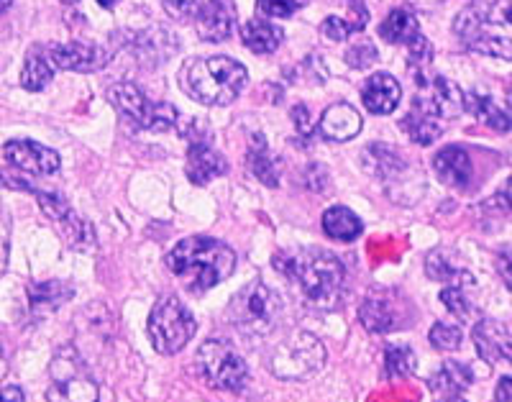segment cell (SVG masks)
I'll list each match as a JSON object with an SVG mask.
<instances>
[{"label": "cell", "mask_w": 512, "mask_h": 402, "mask_svg": "<svg viewBox=\"0 0 512 402\" xmlns=\"http://www.w3.org/2000/svg\"><path fill=\"white\" fill-rule=\"evenodd\" d=\"M164 11L195 26L203 41H226L236 29V11L228 0H164Z\"/></svg>", "instance_id": "cell-8"}, {"label": "cell", "mask_w": 512, "mask_h": 402, "mask_svg": "<svg viewBox=\"0 0 512 402\" xmlns=\"http://www.w3.org/2000/svg\"><path fill=\"white\" fill-rule=\"evenodd\" d=\"M374 62H377V47L369 39H359L346 52V65L354 67V70H367Z\"/></svg>", "instance_id": "cell-33"}, {"label": "cell", "mask_w": 512, "mask_h": 402, "mask_svg": "<svg viewBox=\"0 0 512 402\" xmlns=\"http://www.w3.org/2000/svg\"><path fill=\"white\" fill-rule=\"evenodd\" d=\"M323 231H326L328 239L333 241H356L364 231V223L356 216L354 210L346 208V205H333L323 213Z\"/></svg>", "instance_id": "cell-24"}, {"label": "cell", "mask_w": 512, "mask_h": 402, "mask_svg": "<svg viewBox=\"0 0 512 402\" xmlns=\"http://www.w3.org/2000/svg\"><path fill=\"white\" fill-rule=\"evenodd\" d=\"M72 298H75V290H72L67 282L52 280V282H31L29 285V303L36 315L54 313V310H59L67 300Z\"/></svg>", "instance_id": "cell-22"}, {"label": "cell", "mask_w": 512, "mask_h": 402, "mask_svg": "<svg viewBox=\"0 0 512 402\" xmlns=\"http://www.w3.org/2000/svg\"><path fill=\"white\" fill-rule=\"evenodd\" d=\"M187 177L192 185H208L213 177H221L228 172V162L221 152H216L205 139H192L187 149Z\"/></svg>", "instance_id": "cell-16"}, {"label": "cell", "mask_w": 512, "mask_h": 402, "mask_svg": "<svg viewBox=\"0 0 512 402\" xmlns=\"http://www.w3.org/2000/svg\"><path fill=\"white\" fill-rule=\"evenodd\" d=\"M8 374V359H6V351H3V344H0V379Z\"/></svg>", "instance_id": "cell-43"}, {"label": "cell", "mask_w": 512, "mask_h": 402, "mask_svg": "<svg viewBox=\"0 0 512 402\" xmlns=\"http://www.w3.org/2000/svg\"><path fill=\"white\" fill-rule=\"evenodd\" d=\"M410 3H415V6L420 8H433L436 3H441V0H410Z\"/></svg>", "instance_id": "cell-44"}, {"label": "cell", "mask_w": 512, "mask_h": 402, "mask_svg": "<svg viewBox=\"0 0 512 402\" xmlns=\"http://www.w3.org/2000/svg\"><path fill=\"white\" fill-rule=\"evenodd\" d=\"M180 85L205 105H228L246 85V67L231 57L190 59L180 72Z\"/></svg>", "instance_id": "cell-3"}, {"label": "cell", "mask_w": 512, "mask_h": 402, "mask_svg": "<svg viewBox=\"0 0 512 402\" xmlns=\"http://www.w3.org/2000/svg\"><path fill=\"white\" fill-rule=\"evenodd\" d=\"M418 359L415 351L405 344H392L384 349V377L387 379H405L415 372Z\"/></svg>", "instance_id": "cell-31"}, {"label": "cell", "mask_w": 512, "mask_h": 402, "mask_svg": "<svg viewBox=\"0 0 512 402\" xmlns=\"http://www.w3.org/2000/svg\"><path fill=\"white\" fill-rule=\"evenodd\" d=\"M361 326L369 333H392L397 328H408L410 308L402 303L397 290H372L359 308Z\"/></svg>", "instance_id": "cell-12"}, {"label": "cell", "mask_w": 512, "mask_h": 402, "mask_svg": "<svg viewBox=\"0 0 512 402\" xmlns=\"http://www.w3.org/2000/svg\"><path fill=\"white\" fill-rule=\"evenodd\" d=\"M292 121H295V129L300 131V136H303V139H310V136H313V131H315L313 118H310V113L305 105H295V108H292Z\"/></svg>", "instance_id": "cell-38"}, {"label": "cell", "mask_w": 512, "mask_h": 402, "mask_svg": "<svg viewBox=\"0 0 512 402\" xmlns=\"http://www.w3.org/2000/svg\"><path fill=\"white\" fill-rule=\"evenodd\" d=\"M466 111L474 113L484 126H489L492 131H500V134H507L512 129V116L497 105L495 100L489 98V95H479V93H469L466 95Z\"/></svg>", "instance_id": "cell-28"}, {"label": "cell", "mask_w": 512, "mask_h": 402, "mask_svg": "<svg viewBox=\"0 0 512 402\" xmlns=\"http://www.w3.org/2000/svg\"><path fill=\"white\" fill-rule=\"evenodd\" d=\"M446 402H466V400H461V397H448Z\"/></svg>", "instance_id": "cell-47"}, {"label": "cell", "mask_w": 512, "mask_h": 402, "mask_svg": "<svg viewBox=\"0 0 512 402\" xmlns=\"http://www.w3.org/2000/svg\"><path fill=\"white\" fill-rule=\"evenodd\" d=\"M98 3H100V6H103V8H113V6H116V3H118V0H98Z\"/></svg>", "instance_id": "cell-46"}, {"label": "cell", "mask_w": 512, "mask_h": 402, "mask_svg": "<svg viewBox=\"0 0 512 402\" xmlns=\"http://www.w3.org/2000/svg\"><path fill=\"white\" fill-rule=\"evenodd\" d=\"M441 303L446 305L448 313H454L456 318H466V315L472 313V303L466 300L461 287H446V290H441Z\"/></svg>", "instance_id": "cell-35"}, {"label": "cell", "mask_w": 512, "mask_h": 402, "mask_svg": "<svg viewBox=\"0 0 512 402\" xmlns=\"http://www.w3.org/2000/svg\"><path fill=\"white\" fill-rule=\"evenodd\" d=\"M8 254H11V216L0 203V277L8 267Z\"/></svg>", "instance_id": "cell-37"}, {"label": "cell", "mask_w": 512, "mask_h": 402, "mask_svg": "<svg viewBox=\"0 0 512 402\" xmlns=\"http://www.w3.org/2000/svg\"><path fill=\"white\" fill-rule=\"evenodd\" d=\"M195 364L205 382L218 390H244L249 382V367H246L244 356L236 351L228 338H208L198 349Z\"/></svg>", "instance_id": "cell-10"}, {"label": "cell", "mask_w": 512, "mask_h": 402, "mask_svg": "<svg viewBox=\"0 0 512 402\" xmlns=\"http://www.w3.org/2000/svg\"><path fill=\"white\" fill-rule=\"evenodd\" d=\"M49 62L59 70L72 72H95L108 65V52L98 44H85V41H67V44H49L44 47Z\"/></svg>", "instance_id": "cell-14"}, {"label": "cell", "mask_w": 512, "mask_h": 402, "mask_svg": "<svg viewBox=\"0 0 512 402\" xmlns=\"http://www.w3.org/2000/svg\"><path fill=\"white\" fill-rule=\"evenodd\" d=\"M433 167H436V175L441 177V182L451 187H466L474 172L472 159L461 146H443L433 159Z\"/></svg>", "instance_id": "cell-20"}, {"label": "cell", "mask_w": 512, "mask_h": 402, "mask_svg": "<svg viewBox=\"0 0 512 402\" xmlns=\"http://www.w3.org/2000/svg\"><path fill=\"white\" fill-rule=\"evenodd\" d=\"M0 402H24V390L18 385H8L0 390Z\"/></svg>", "instance_id": "cell-41"}, {"label": "cell", "mask_w": 512, "mask_h": 402, "mask_svg": "<svg viewBox=\"0 0 512 402\" xmlns=\"http://www.w3.org/2000/svg\"><path fill=\"white\" fill-rule=\"evenodd\" d=\"M454 31L461 36L464 47L472 49V52L495 59H512V39L510 36H500L495 31H489L482 0L472 3V6L464 8L456 16Z\"/></svg>", "instance_id": "cell-11"}, {"label": "cell", "mask_w": 512, "mask_h": 402, "mask_svg": "<svg viewBox=\"0 0 512 402\" xmlns=\"http://www.w3.org/2000/svg\"><path fill=\"white\" fill-rule=\"evenodd\" d=\"M280 315V298L264 282H249L244 290L236 292V298L231 300V308H228V318L246 338L269 336L280 323Z\"/></svg>", "instance_id": "cell-5"}, {"label": "cell", "mask_w": 512, "mask_h": 402, "mask_svg": "<svg viewBox=\"0 0 512 402\" xmlns=\"http://www.w3.org/2000/svg\"><path fill=\"white\" fill-rule=\"evenodd\" d=\"M425 272H428V277H431V280L443 282V285L459 287V282L474 285L472 274L466 272L459 262H454V259H451V254L443 249H436L428 254V259H425Z\"/></svg>", "instance_id": "cell-27"}, {"label": "cell", "mask_w": 512, "mask_h": 402, "mask_svg": "<svg viewBox=\"0 0 512 402\" xmlns=\"http://www.w3.org/2000/svg\"><path fill=\"white\" fill-rule=\"evenodd\" d=\"M52 77L54 65L49 62L47 54H41L39 49L29 52L24 70H21V85H24L26 90H31V93H39V90H44L49 82H52Z\"/></svg>", "instance_id": "cell-30"}, {"label": "cell", "mask_w": 512, "mask_h": 402, "mask_svg": "<svg viewBox=\"0 0 512 402\" xmlns=\"http://www.w3.org/2000/svg\"><path fill=\"white\" fill-rule=\"evenodd\" d=\"M195 331H198L195 315L175 295H164L149 315V338H152L154 349L164 356L185 349L195 338Z\"/></svg>", "instance_id": "cell-7"}, {"label": "cell", "mask_w": 512, "mask_h": 402, "mask_svg": "<svg viewBox=\"0 0 512 402\" xmlns=\"http://www.w3.org/2000/svg\"><path fill=\"white\" fill-rule=\"evenodd\" d=\"M402 131L420 146H431L443 134V116L428 95H415L408 116L400 121Z\"/></svg>", "instance_id": "cell-15"}, {"label": "cell", "mask_w": 512, "mask_h": 402, "mask_svg": "<svg viewBox=\"0 0 512 402\" xmlns=\"http://www.w3.org/2000/svg\"><path fill=\"white\" fill-rule=\"evenodd\" d=\"M108 100L121 116L134 123L136 129L172 131L180 126V111L169 103H154L146 98L134 82H116L108 90Z\"/></svg>", "instance_id": "cell-9"}, {"label": "cell", "mask_w": 512, "mask_h": 402, "mask_svg": "<svg viewBox=\"0 0 512 402\" xmlns=\"http://www.w3.org/2000/svg\"><path fill=\"white\" fill-rule=\"evenodd\" d=\"M246 162H249L251 175L259 182H264L267 187L280 185V159H274L269 152L267 139L262 134L251 136L249 154H246Z\"/></svg>", "instance_id": "cell-21"}, {"label": "cell", "mask_w": 512, "mask_h": 402, "mask_svg": "<svg viewBox=\"0 0 512 402\" xmlns=\"http://www.w3.org/2000/svg\"><path fill=\"white\" fill-rule=\"evenodd\" d=\"M64 3H77V0H64Z\"/></svg>", "instance_id": "cell-48"}, {"label": "cell", "mask_w": 512, "mask_h": 402, "mask_svg": "<svg viewBox=\"0 0 512 402\" xmlns=\"http://www.w3.org/2000/svg\"><path fill=\"white\" fill-rule=\"evenodd\" d=\"M500 200H502V203H505V210H512V177H510V180H507L505 190H502V193H500Z\"/></svg>", "instance_id": "cell-42"}, {"label": "cell", "mask_w": 512, "mask_h": 402, "mask_svg": "<svg viewBox=\"0 0 512 402\" xmlns=\"http://www.w3.org/2000/svg\"><path fill=\"white\" fill-rule=\"evenodd\" d=\"M379 36L390 44H405V47H413L415 41L420 39V24L418 18L413 16L405 8H395V11L387 13L382 24H379Z\"/></svg>", "instance_id": "cell-23"}, {"label": "cell", "mask_w": 512, "mask_h": 402, "mask_svg": "<svg viewBox=\"0 0 512 402\" xmlns=\"http://www.w3.org/2000/svg\"><path fill=\"white\" fill-rule=\"evenodd\" d=\"M402 88L400 82L390 75V72H377V75L369 77L361 88V100H364V108L374 116H390L400 105Z\"/></svg>", "instance_id": "cell-17"}, {"label": "cell", "mask_w": 512, "mask_h": 402, "mask_svg": "<svg viewBox=\"0 0 512 402\" xmlns=\"http://www.w3.org/2000/svg\"><path fill=\"white\" fill-rule=\"evenodd\" d=\"M47 402H100L93 369L75 346H62L49 364Z\"/></svg>", "instance_id": "cell-4"}, {"label": "cell", "mask_w": 512, "mask_h": 402, "mask_svg": "<svg viewBox=\"0 0 512 402\" xmlns=\"http://www.w3.org/2000/svg\"><path fill=\"white\" fill-rule=\"evenodd\" d=\"M274 269L295 282L313 308L336 310L344 300L346 269L344 262L326 249H297L274 257Z\"/></svg>", "instance_id": "cell-1"}, {"label": "cell", "mask_w": 512, "mask_h": 402, "mask_svg": "<svg viewBox=\"0 0 512 402\" xmlns=\"http://www.w3.org/2000/svg\"><path fill=\"white\" fill-rule=\"evenodd\" d=\"M482 8L489 26H495V24L512 26V0H492V3L482 0Z\"/></svg>", "instance_id": "cell-36"}, {"label": "cell", "mask_w": 512, "mask_h": 402, "mask_svg": "<svg viewBox=\"0 0 512 402\" xmlns=\"http://www.w3.org/2000/svg\"><path fill=\"white\" fill-rule=\"evenodd\" d=\"M474 344L487 362L512 364V333L495 321H479L474 326Z\"/></svg>", "instance_id": "cell-19"}, {"label": "cell", "mask_w": 512, "mask_h": 402, "mask_svg": "<svg viewBox=\"0 0 512 402\" xmlns=\"http://www.w3.org/2000/svg\"><path fill=\"white\" fill-rule=\"evenodd\" d=\"M241 39H244L246 49L254 54H272L274 49L282 44V29L280 26L269 24L264 18H256L241 29Z\"/></svg>", "instance_id": "cell-29"}, {"label": "cell", "mask_w": 512, "mask_h": 402, "mask_svg": "<svg viewBox=\"0 0 512 402\" xmlns=\"http://www.w3.org/2000/svg\"><path fill=\"white\" fill-rule=\"evenodd\" d=\"M13 6V0H0V13H6Z\"/></svg>", "instance_id": "cell-45"}, {"label": "cell", "mask_w": 512, "mask_h": 402, "mask_svg": "<svg viewBox=\"0 0 512 402\" xmlns=\"http://www.w3.org/2000/svg\"><path fill=\"white\" fill-rule=\"evenodd\" d=\"M495 402H512V377H502L497 385Z\"/></svg>", "instance_id": "cell-40"}, {"label": "cell", "mask_w": 512, "mask_h": 402, "mask_svg": "<svg viewBox=\"0 0 512 402\" xmlns=\"http://www.w3.org/2000/svg\"><path fill=\"white\" fill-rule=\"evenodd\" d=\"M474 374L466 364L446 362L436 374L431 377V390L433 395L441 397H459L461 392H466L472 387Z\"/></svg>", "instance_id": "cell-25"}, {"label": "cell", "mask_w": 512, "mask_h": 402, "mask_svg": "<svg viewBox=\"0 0 512 402\" xmlns=\"http://www.w3.org/2000/svg\"><path fill=\"white\" fill-rule=\"evenodd\" d=\"M269 372L280 379H308L326 364V346L308 331H290L267 356Z\"/></svg>", "instance_id": "cell-6"}, {"label": "cell", "mask_w": 512, "mask_h": 402, "mask_svg": "<svg viewBox=\"0 0 512 402\" xmlns=\"http://www.w3.org/2000/svg\"><path fill=\"white\" fill-rule=\"evenodd\" d=\"M428 338H431L433 349L456 351L461 346V341H464V333H461L459 326H451V323H436L431 328V333H428Z\"/></svg>", "instance_id": "cell-32"}, {"label": "cell", "mask_w": 512, "mask_h": 402, "mask_svg": "<svg viewBox=\"0 0 512 402\" xmlns=\"http://www.w3.org/2000/svg\"><path fill=\"white\" fill-rule=\"evenodd\" d=\"M167 269L190 292H205L221 285L236 269V251L210 236H190L167 254Z\"/></svg>", "instance_id": "cell-2"}, {"label": "cell", "mask_w": 512, "mask_h": 402, "mask_svg": "<svg viewBox=\"0 0 512 402\" xmlns=\"http://www.w3.org/2000/svg\"><path fill=\"white\" fill-rule=\"evenodd\" d=\"M3 157L8 164L26 175H54L59 169V154L49 146L39 144L31 139H13L3 146Z\"/></svg>", "instance_id": "cell-13"}, {"label": "cell", "mask_w": 512, "mask_h": 402, "mask_svg": "<svg viewBox=\"0 0 512 402\" xmlns=\"http://www.w3.org/2000/svg\"><path fill=\"white\" fill-rule=\"evenodd\" d=\"M308 0H256V8L259 13H264L267 18H290L292 13H297L305 6Z\"/></svg>", "instance_id": "cell-34"}, {"label": "cell", "mask_w": 512, "mask_h": 402, "mask_svg": "<svg viewBox=\"0 0 512 402\" xmlns=\"http://www.w3.org/2000/svg\"><path fill=\"white\" fill-rule=\"evenodd\" d=\"M423 90H428L425 95L433 100V105H436L443 118L459 116L466 108V95L456 88L454 82L446 80V77H433V82H425Z\"/></svg>", "instance_id": "cell-26"}, {"label": "cell", "mask_w": 512, "mask_h": 402, "mask_svg": "<svg viewBox=\"0 0 512 402\" xmlns=\"http://www.w3.org/2000/svg\"><path fill=\"white\" fill-rule=\"evenodd\" d=\"M497 272L502 274L505 285L512 290V249H502L497 254Z\"/></svg>", "instance_id": "cell-39"}, {"label": "cell", "mask_w": 512, "mask_h": 402, "mask_svg": "<svg viewBox=\"0 0 512 402\" xmlns=\"http://www.w3.org/2000/svg\"><path fill=\"white\" fill-rule=\"evenodd\" d=\"M361 126H364V118L349 103L328 105L318 121L320 136L328 141H351L359 136Z\"/></svg>", "instance_id": "cell-18"}]
</instances>
